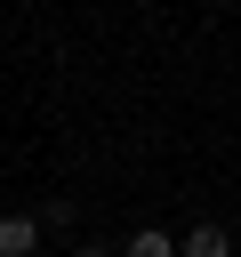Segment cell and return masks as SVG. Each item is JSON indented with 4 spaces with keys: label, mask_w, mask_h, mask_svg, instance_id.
Returning <instances> with one entry per match:
<instances>
[{
    "label": "cell",
    "mask_w": 241,
    "mask_h": 257,
    "mask_svg": "<svg viewBox=\"0 0 241 257\" xmlns=\"http://www.w3.org/2000/svg\"><path fill=\"white\" fill-rule=\"evenodd\" d=\"M120 257H177V241L161 233V225H145V233H129V249Z\"/></svg>",
    "instance_id": "obj_3"
},
{
    "label": "cell",
    "mask_w": 241,
    "mask_h": 257,
    "mask_svg": "<svg viewBox=\"0 0 241 257\" xmlns=\"http://www.w3.org/2000/svg\"><path fill=\"white\" fill-rule=\"evenodd\" d=\"M32 249H40V217L8 209V217H0V257H32Z\"/></svg>",
    "instance_id": "obj_1"
},
{
    "label": "cell",
    "mask_w": 241,
    "mask_h": 257,
    "mask_svg": "<svg viewBox=\"0 0 241 257\" xmlns=\"http://www.w3.org/2000/svg\"><path fill=\"white\" fill-rule=\"evenodd\" d=\"M177 257H233V233H225V225H193V233L177 241Z\"/></svg>",
    "instance_id": "obj_2"
},
{
    "label": "cell",
    "mask_w": 241,
    "mask_h": 257,
    "mask_svg": "<svg viewBox=\"0 0 241 257\" xmlns=\"http://www.w3.org/2000/svg\"><path fill=\"white\" fill-rule=\"evenodd\" d=\"M72 257H112V249H104V241H80V249H72Z\"/></svg>",
    "instance_id": "obj_5"
},
{
    "label": "cell",
    "mask_w": 241,
    "mask_h": 257,
    "mask_svg": "<svg viewBox=\"0 0 241 257\" xmlns=\"http://www.w3.org/2000/svg\"><path fill=\"white\" fill-rule=\"evenodd\" d=\"M32 217H40V225H72V201H64V193H48V201H40Z\"/></svg>",
    "instance_id": "obj_4"
}]
</instances>
